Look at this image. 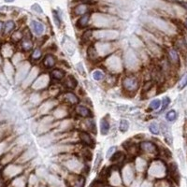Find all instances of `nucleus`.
<instances>
[{
	"label": "nucleus",
	"instance_id": "nucleus-1",
	"mask_svg": "<svg viewBox=\"0 0 187 187\" xmlns=\"http://www.w3.org/2000/svg\"><path fill=\"white\" fill-rule=\"evenodd\" d=\"M123 85L124 89H126L129 92H134L138 88V81L135 77H126L123 81Z\"/></svg>",
	"mask_w": 187,
	"mask_h": 187
},
{
	"label": "nucleus",
	"instance_id": "nucleus-2",
	"mask_svg": "<svg viewBox=\"0 0 187 187\" xmlns=\"http://www.w3.org/2000/svg\"><path fill=\"white\" fill-rule=\"evenodd\" d=\"M79 136H80L81 140L85 145H87L88 147H91V148H94V146H95V141H94L93 138L87 133V132L81 131L79 133Z\"/></svg>",
	"mask_w": 187,
	"mask_h": 187
},
{
	"label": "nucleus",
	"instance_id": "nucleus-3",
	"mask_svg": "<svg viewBox=\"0 0 187 187\" xmlns=\"http://www.w3.org/2000/svg\"><path fill=\"white\" fill-rule=\"evenodd\" d=\"M31 28H32L33 32L37 35V36H41L45 30L44 25L41 22H37V21H32L31 22Z\"/></svg>",
	"mask_w": 187,
	"mask_h": 187
},
{
	"label": "nucleus",
	"instance_id": "nucleus-4",
	"mask_svg": "<svg viewBox=\"0 0 187 187\" xmlns=\"http://www.w3.org/2000/svg\"><path fill=\"white\" fill-rule=\"evenodd\" d=\"M76 111L80 116L84 117V118H91V117H92L91 111L89 110L87 107H85V106H82V105L78 106L76 108Z\"/></svg>",
	"mask_w": 187,
	"mask_h": 187
},
{
	"label": "nucleus",
	"instance_id": "nucleus-5",
	"mask_svg": "<svg viewBox=\"0 0 187 187\" xmlns=\"http://www.w3.org/2000/svg\"><path fill=\"white\" fill-rule=\"evenodd\" d=\"M111 124L110 122H108L107 117H104V118L101 119L100 121V131L102 135H107L108 133V130H110Z\"/></svg>",
	"mask_w": 187,
	"mask_h": 187
},
{
	"label": "nucleus",
	"instance_id": "nucleus-6",
	"mask_svg": "<svg viewBox=\"0 0 187 187\" xmlns=\"http://www.w3.org/2000/svg\"><path fill=\"white\" fill-rule=\"evenodd\" d=\"M90 21V14L89 13H85L80 17V19L77 22V26L79 28H84L86 27L88 22Z\"/></svg>",
	"mask_w": 187,
	"mask_h": 187
},
{
	"label": "nucleus",
	"instance_id": "nucleus-7",
	"mask_svg": "<svg viewBox=\"0 0 187 187\" xmlns=\"http://www.w3.org/2000/svg\"><path fill=\"white\" fill-rule=\"evenodd\" d=\"M168 58L169 61L171 62V64H173L174 66H178L180 63V57H179V54L176 50L171 49L168 52Z\"/></svg>",
	"mask_w": 187,
	"mask_h": 187
},
{
	"label": "nucleus",
	"instance_id": "nucleus-8",
	"mask_svg": "<svg viewBox=\"0 0 187 187\" xmlns=\"http://www.w3.org/2000/svg\"><path fill=\"white\" fill-rule=\"evenodd\" d=\"M140 147H141L142 150H144L145 152H148V153H155L157 151L156 146H155L153 142H150V141L141 142Z\"/></svg>",
	"mask_w": 187,
	"mask_h": 187
},
{
	"label": "nucleus",
	"instance_id": "nucleus-9",
	"mask_svg": "<svg viewBox=\"0 0 187 187\" xmlns=\"http://www.w3.org/2000/svg\"><path fill=\"white\" fill-rule=\"evenodd\" d=\"M73 10L76 15H83L85 13H87V11H88V4L80 3L79 5H77L74 7Z\"/></svg>",
	"mask_w": 187,
	"mask_h": 187
},
{
	"label": "nucleus",
	"instance_id": "nucleus-10",
	"mask_svg": "<svg viewBox=\"0 0 187 187\" xmlns=\"http://www.w3.org/2000/svg\"><path fill=\"white\" fill-rule=\"evenodd\" d=\"M56 63V60L52 55H47L44 59H43V65L45 67L47 68H51Z\"/></svg>",
	"mask_w": 187,
	"mask_h": 187
},
{
	"label": "nucleus",
	"instance_id": "nucleus-11",
	"mask_svg": "<svg viewBox=\"0 0 187 187\" xmlns=\"http://www.w3.org/2000/svg\"><path fill=\"white\" fill-rule=\"evenodd\" d=\"M51 76L53 78L54 80H58V81H60V80H62V79H64V77H65V72L63 71V70H61V69L57 68V69L52 70V73H51Z\"/></svg>",
	"mask_w": 187,
	"mask_h": 187
},
{
	"label": "nucleus",
	"instance_id": "nucleus-12",
	"mask_svg": "<svg viewBox=\"0 0 187 187\" xmlns=\"http://www.w3.org/2000/svg\"><path fill=\"white\" fill-rule=\"evenodd\" d=\"M64 97H65L66 100H67L68 102L71 103V104H78L79 103V97H78L77 96H75L74 94H72V93L65 94Z\"/></svg>",
	"mask_w": 187,
	"mask_h": 187
},
{
	"label": "nucleus",
	"instance_id": "nucleus-13",
	"mask_svg": "<svg viewBox=\"0 0 187 187\" xmlns=\"http://www.w3.org/2000/svg\"><path fill=\"white\" fill-rule=\"evenodd\" d=\"M77 81L76 79L73 77V76H69L67 78V80L66 81V85H67V87L69 88V89H74L76 86H77Z\"/></svg>",
	"mask_w": 187,
	"mask_h": 187
},
{
	"label": "nucleus",
	"instance_id": "nucleus-14",
	"mask_svg": "<svg viewBox=\"0 0 187 187\" xmlns=\"http://www.w3.org/2000/svg\"><path fill=\"white\" fill-rule=\"evenodd\" d=\"M169 170H170V174H171V176H172V178L178 183L179 182V173H178V168L176 166V164H174V163L171 164Z\"/></svg>",
	"mask_w": 187,
	"mask_h": 187
},
{
	"label": "nucleus",
	"instance_id": "nucleus-15",
	"mask_svg": "<svg viewBox=\"0 0 187 187\" xmlns=\"http://www.w3.org/2000/svg\"><path fill=\"white\" fill-rule=\"evenodd\" d=\"M178 117V113L175 110H170L166 114V119L168 122H174Z\"/></svg>",
	"mask_w": 187,
	"mask_h": 187
},
{
	"label": "nucleus",
	"instance_id": "nucleus-16",
	"mask_svg": "<svg viewBox=\"0 0 187 187\" xmlns=\"http://www.w3.org/2000/svg\"><path fill=\"white\" fill-rule=\"evenodd\" d=\"M15 27V23L13 21H7L5 25H4V32L5 34H9L14 29Z\"/></svg>",
	"mask_w": 187,
	"mask_h": 187
},
{
	"label": "nucleus",
	"instance_id": "nucleus-17",
	"mask_svg": "<svg viewBox=\"0 0 187 187\" xmlns=\"http://www.w3.org/2000/svg\"><path fill=\"white\" fill-rule=\"evenodd\" d=\"M149 130L151 131V133L154 134V135H158L159 134V132H160V126H159V124L157 123H152L150 124V126H149Z\"/></svg>",
	"mask_w": 187,
	"mask_h": 187
},
{
	"label": "nucleus",
	"instance_id": "nucleus-18",
	"mask_svg": "<svg viewBox=\"0 0 187 187\" xmlns=\"http://www.w3.org/2000/svg\"><path fill=\"white\" fill-rule=\"evenodd\" d=\"M129 128V122L126 119H123L121 120L120 122V126H119V129L121 132L124 133V132H126Z\"/></svg>",
	"mask_w": 187,
	"mask_h": 187
},
{
	"label": "nucleus",
	"instance_id": "nucleus-19",
	"mask_svg": "<svg viewBox=\"0 0 187 187\" xmlns=\"http://www.w3.org/2000/svg\"><path fill=\"white\" fill-rule=\"evenodd\" d=\"M169 104H170V98L168 96H165V97L162 99L160 112H163L165 110H167V108L169 106Z\"/></svg>",
	"mask_w": 187,
	"mask_h": 187
},
{
	"label": "nucleus",
	"instance_id": "nucleus-20",
	"mask_svg": "<svg viewBox=\"0 0 187 187\" xmlns=\"http://www.w3.org/2000/svg\"><path fill=\"white\" fill-rule=\"evenodd\" d=\"M186 86H187V72L182 77V79L180 80V82H179V85H178V88H179V90H183Z\"/></svg>",
	"mask_w": 187,
	"mask_h": 187
},
{
	"label": "nucleus",
	"instance_id": "nucleus-21",
	"mask_svg": "<svg viewBox=\"0 0 187 187\" xmlns=\"http://www.w3.org/2000/svg\"><path fill=\"white\" fill-rule=\"evenodd\" d=\"M161 107V101L159 99H154L153 100L152 102L150 103V106L149 108H151V110H158V108Z\"/></svg>",
	"mask_w": 187,
	"mask_h": 187
},
{
	"label": "nucleus",
	"instance_id": "nucleus-22",
	"mask_svg": "<svg viewBox=\"0 0 187 187\" xmlns=\"http://www.w3.org/2000/svg\"><path fill=\"white\" fill-rule=\"evenodd\" d=\"M93 78L96 81H101L104 79V73L102 71H99V70H96L93 73Z\"/></svg>",
	"mask_w": 187,
	"mask_h": 187
},
{
	"label": "nucleus",
	"instance_id": "nucleus-23",
	"mask_svg": "<svg viewBox=\"0 0 187 187\" xmlns=\"http://www.w3.org/2000/svg\"><path fill=\"white\" fill-rule=\"evenodd\" d=\"M85 183V180L82 177H79L73 184V187H83Z\"/></svg>",
	"mask_w": 187,
	"mask_h": 187
},
{
	"label": "nucleus",
	"instance_id": "nucleus-24",
	"mask_svg": "<svg viewBox=\"0 0 187 187\" xmlns=\"http://www.w3.org/2000/svg\"><path fill=\"white\" fill-rule=\"evenodd\" d=\"M52 16H53L54 22H55V25H56L57 26H60L62 21H61V18H60V16H59L58 12L55 11V10H52Z\"/></svg>",
	"mask_w": 187,
	"mask_h": 187
},
{
	"label": "nucleus",
	"instance_id": "nucleus-25",
	"mask_svg": "<svg viewBox=\"0 0 187 187\" xmlns=\"http://www.w3.org/2000/svg\"><path fill=\"white\" fill-rule=\"evenodd\" d=\"M42 55V52L40 49H35L34 52H33V54H32V58L34 60H38Z\"/></svg>",
	"mask_w": 187,
	"mask_h": 187
},
{
	"label": "nucleus",
	"instance_id": "nucleus-26",
	"mask_svg": "<svg viewBox=\"0 0 187 187\" xmlns=\"http://www.w3.org/2000/svg\"><path fill=\"white\" fill-rule=\"evenodd\" d=\"M123 156V153L121 152H117V153H114V154L111 155V162H116V161H119L121 159V157Z\"/></svg>",
	"mask_w": 187,
	"mask_h": 187
},
{
	"label": "nucleus",
	"instance_id": "nucleus-27",
	"mask_svg": "<svg viewBox=\"0 0 187 187\" xmlns=\"http://www.w3.org/2000/svg\"><path fill=\"white\" fill-rule=\"evenodd\" d=\"M22 48L23 50H26V51H29L33 48V44L32 42H30L29 40H25L22 43Z\"/></svg>",
	"mask_w": 187,
	"mask_h": 187
},
{
	"label": "nucleus",
	"instance_id": "nucleus-28",
	"mask_svg": "<svg viewBox=\"0 0 187 187\" xmlns=\"http://www.w3.org/2000/svg\"><path fill=\"white\" fill-rule=\"evenodd\" d=\"M31 9H32V10H34L35 12H37V13H42L43 12V10H42V7L38 5V4H34V5H32V7H31Z\"/></svg>",
	"mask_w": 187,
	"mask_h": 187
},
{
	"label": "nucleus",
	"instance_id": "nucleus-29",
	"mask_svg": "<svg viewBox=\"0 0 187 187\" xmlns=\"http://www.w3.org/2000/svg\"><path fill=\"white\" fill-rule=\"evenodd\" d=\"M102 162V156H101V153H98L97 155H96V162H95V168H97L100 165V163Z\"/></svg>",
	"mask_w": 187,
	"mask_h": 187
},
{
	"label": "nucleus",
	"instance_id": "nucleus-30",
	"mask_svg": "<svg viewBox=\"0 0 187 187\" xmlns=\"http://www.w3.org/2000/svg\"><path fill=\"white\" fill-rule=\"evenodd\" d=\"M115 151H116V148H115L114 146H113V147H111V149L108 151V153H107V157H108V158H110V157L111 156V155H112L111 153H112L113 152H115Z\"/></svg>",
	"mask_w": 187,
	"mask_h": 187
},
{
	"label": "nucleus",
	"instance_id": "nucleus-31",
	"mask_svg": "<svg viewBox=\"0 0 187 187\" xmlns=\"http://www.w3.org/2000/svg\"><path fill=\"white\" fill-rule=\"evenodd\" d=\"M4 29V23L1 22V21H0V33H1L2 32V30Z\"/></svg>",
	"mask_w": 187,
	"mask_h": 187
},
{
	"label": "nucleus",
	"instance_id": "nucleus-32",
	"mask_svg": "<svg viewBox=\"0 0 187 187\" xmlns=\"http://www.w3.org/2000/svg\"><path fill=\"white\" fill-rule=\"evenodd\" d=\"M183 7H184L185 10H187V2H183Z\"/></svg>",
	"mask_w": 187,
	"mask_h": 187
},
{
	"label": "nucleus",
	"instance_id": "nucleus-33",
	"mask_svg": "<svg viewBox=\"0 0 187 187\" xmlns=\"http://www.w3.org/2000/svg\"><path fill=\"white\" fill-rule=\"evenodd\" d=\"M6 2H7V3H10V2H12V1H14V0H5Z\"/></svg>",
	"mask_w": 187,
	"mask_h": 187
},
{
	"label": "nucleus",
	"instance_id": "nucleus-34",
	"mask_svg": "<svg viewBox=\"0 0 187 187\" xmlns=\"http://www.w3.org/2000/svg\"><path fill=\"white\" fill-rule=\"evenodd\" d=\"M185 26H186V28H187V18H186V20H185Z\"/></svg>",
	"mask_w": 187,
	"mask_h": 187
}]
</instances>
